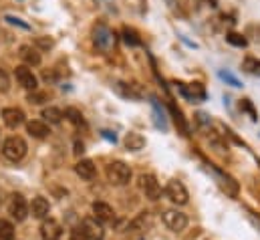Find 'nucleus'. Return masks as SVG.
I'll list each match as a JSON object with an SVG mask.
<instances>
[{
	"mask_svg": "<svg viewBox=\"0 0 260 240\" xmlns=\"http://www.w3.org/2000/svg\"><path fill=\"white\" fill-rule=\"evenodd\" d=\"M93 43L95 47L101 51V53H109L115 49L117 45V35L103 22H99L95 28H93Z\"/></svg>",
	"mask_w": 260,
	"mask_h": 240,
	"instance_id": "nucleus-1",
	"label": "nucleus"
},
{
	"mask_svg": "<svg viewBox=\"0 0 260 240\" xmlns=\"http://www.w3.org/2000/svg\"><path fill=\"white\" fill-rule=\"evenodd\" d=\"M26 141L18 135H10L4 139L2 143V156L8 160V162H20L24 156H26Z\"/></svg>",
	"mask_w": 260,
	"mask_h": 240,
	"instance_id": "nucleus-2",
	"label": "nucleus"
},
{
	"mask_svg": "<svg viewBox=\"0 0 260 240\" xmlns=\"http://www.w3.org/2000/svg\"><path fill=\"white\" fill-rule=\"evenodd\" d=\"M107 180L113 186H125L131 180V168L125 162H111L107 166Z\"/></svg>",
	"mask_w": 260,
	"mask_h": 240,
	"instance_id": "nucleus-3",
	"label": "nucleus"
},
{
	"mask_svg": "<svg viewBox=\"0 0 260 240\" xmlns=\"http://www.w3.org/2000/svg\"><path fill=\"white\" fill-rule=\"evenodd\" d=\"M176 87L182 93V97H186L190 103H202V101L208 99V93H206L202 83H182V81H178Z\"/></svg>",
	"mask_w": 260,
	"mask_h": 240,
	"instance_id": "nucleus-4",
	"label": "nucleus"
},
{
	"mask_svg": "<svg viewBox=\"0 0 260 240\" xmlns=\"http://www.w3.org/2000/svg\"><path fill=\"white\" fill-rule=\"evenodd\" d=\"M166 196H168L174 204H178V206H184V204H188V200H190V194H188L186 186L180 180L168 182V186H166Z\"/></svg>",
	"mask_w": 260,
	"mask_h": 240,
	"instance_id": "nucleus-5",
	"label": "nucleus"
},
{
	"mask_svg": "<svg viewBox=\"0 0 260 240\" xmlns=\"http://www.w3.org/2000/svg\"><path fill=\"white\" fill-rule=\"evenodd\" d=\"M113 89L123 97V99H129V101H139L145 97V91L139 83H125V81H115Z\"/></svg>",
	"mask_w": 260,
	"mask_h": 240,
	"instance_id": "nucleus-6",
	"label": "nucleus"
},
{
	"mask_svg": "<svg viewBox=\"0 0 260 240\" xmlns=\"http://www.w3.org/2000/svg\"><path fill=\"white\" fill-rule=\"evenodd\" d=\"M14 77H16V81H18V85L24 87L26 91H37L39 81H37V75L32 73L30 67H26V65H18V67L14 69Z\"/></svg>",
	"mask_w": 260,
	"mask_h": 240,
	"instance_id": "nucleus-7",
	"label": "nucleus"
},
{
	"mask_svg": "<svg viewBox=\"0 0 260 240\" xmlns=\"http://www.w3.org/2000/svg\"><path fill=\"white\" fill-rule=\"evenodd\" d=\"M139 186H141V192L145 194V198H149V200H159L161 198V186H159V182L155 176H151V174H143L141 178H139Z\"/></svg>",
	"mask_w": 260,
	"mask_h": 240,
	"instance_id": "nucleus-8",
	"label": "nucleus"
},
{
	"mask_svg": "<svg viewBox=\"0 0 260 240\" xmlns=\"http://www.w3.org/2000/svg\"><path fill=\"white\" fill-rule=\"evenodd\" d=\"M164 224L174 232H182L188 226V216L180 210H166L164 212Z\"/></svg>",
	"mask_w": 260,
	"mask_h": 240,
	"instance_id": "nucleus-9",
	"label": "nucleus"
},
{
	"mask_svg": "<svg viewBox=\"0 0 260 240\" xmlns=\"http://www.w3.org/2000/svg\"><path fill=\"white\" fill-rule=\"evenodd\" d=\"M79 228L83 230L87 240H103V236H105V230L97 218H85Z\"/></svg>",
	"mask_w": 260,
	"mask_h": 240,
	"instance_id": "nucleus-10",
	"label": "nucleus"
},
{
	"mask_svg": "<svg viewBox=\"0 0 260 240\" xmlns=\"http://www.w3.org/2000/svg\"><path fill=\"white\" fill-rule=\"evenodd\" d=\"M8 212H10V216L14 220L22 222L28 216V204H26V200L20 194H14L12 200H10V204H8Z\"/></svg>",
	"mask_w": 260,
	"mask_h": 240,
	"instance_id": "nucleus-11",
	"label": "nucleus"
},
{
	"mask_svg": "<svg viewBox=\"0 0 260 240\" xmlns=\"http://www.w3.org/2000/svg\"><path fill=\"white\" fill-rule=\"evenodd\" d=\"M2 121L6 127L16 129L18 125L24 123V111L18 107H6V109H2Z\"/></svg>",
	"mask_w": 260,
	"mask_h": 240,
	"instance_id": "nucleus-12",
	"label": "nucleus"
},
{
	"mask_svg": "<svg viewBox=\"0 0 260 240\" xmlns=\"http://www.w3.org/2000/svg\"><path fill=\"white\" fill-rule=\"evenodd\" d=\"M41 236H43V240H59L63 236V226L55 218H49L41 226Z\"/></svg>",
	"mask_w": 260,
	"mask_h": 240,
	"instance_id": "nucleus-13",
	"label": "nucleus"
},
{
	"mask_svg": "<svg viewBox=\"0 0 260 240\" xmlns=\"http://www.w3.org/2000/svg\"><path fill=\"white\" fill-rule=\"evenodd\" d=\"M168 109H170V115H172V119H174V123H176V127L184 133V135H188L190 133V125H188V121H186V117H184V113H182V109L176 105V101H168Z\"/></svg>",
	"mask_w": 260,
	"mask_h": 240,
	"instance_id": "nucleus-14",
	"label": "nucleus"
},
{
	"mask_svg": "<svg viewBox=\"0 0 260 240\" xmlns=\"http://www.w3.org/2000/svg\"><path fill=\"white\" fill-rule=\"evenodd\" d=\"M149 99H151V109H153V123H155V127H157V129H161V131H168L166 111H164V107H161L159 99H157L155 95H151Z\"/></svg>",
	"mask_w": 260,
	"mask_h": 240,
	"instance_id": "nucleus-15",
	"label": "nucleus"
},
{
	"mask_svg": "<svg viewBox=\"0 0 260 240\" xmlns=\"http://www.w3.org/2000/svg\"><path fill=\"white\" fill-rule=\"evenodd\" d=\"M49 210H51L49 200L43 198V196L32 198V202H30V206H28V212H30L35 218H45V216H49Z\"/></svg>",
	"mask_w": 260,
	"mask_h": 240,
	"instance_id": "nucleus-16",
	"label": "nucleus"
},
{
	"mask_svg": "<svg viewBox=\"0 0 260 240\" xmlns=\"http://www.w3.org/2000/svg\"><path fill=\"white\" fill-rule=\"evenodd\" d=\"M93 214H95V218H97L99 222H113V220H115L113 208H111L109 204H105V202H95V204H93Z\"/></svg>",
	"mask_w": 260,
	"mask_h": 240,
	"instance_id": "nucleus-17",
	"label": "nucleus"
},
{
	"mask_svg": "<svg viewBox=\"0 0 260 240\" xmlns=\"http://www.w3.org/2000/svg\"><path fill=\"white\" fill-rule=\"evenodd\" d=\"M18 57L24 61L26 67H37V65H41V55H39V51L32 49L30 45H22V47L18 49Z\"/></svg>",
	"mask_w": 260,
	"mask_h": 240,
	"instance_id": "nucleus-18",
	"label": "nucleus"
},
{
	"mask_svg": "<svg viewBox=\"0 0 260 240\" xmlns=\"http://www.w3.org/2000/svg\"><path fill=\"white\" fill-rule=\"evenodd\" d=\"M75 172H77V176L83 178V180H93V178L97 176V168H95V164H93L91 160H81V162L75 166Z\"/></svg>",
	"mask_w": 260,
	"mask_h": 240,
	"instance_id": "nucleus-19",
	"label": "nucleus"
},
{
	"mask_svg": "<svg viewBox=\"0 0 260 240\" xmlns=\"http://www.w3.org/2000/svg\"><path fill=\"white\" fill-rule=\"evenodd\" d=\"M26 131H28L32 137H37V139H43V137H47V135L51 133L49 125H47L45 121H39V119L28 121V123H26Z\"/></svg>",
	"mask_w": 260,
	"mask_h": 240,
	"instance_id": "nucleus-20",
	"label": "nucleus"
},
{
	"mask_svg": "<svg viewBox=\"0 0 260 240\" xmlns=\"http://www.w3.org/2000/svg\"><path fill=\"white\" fill-rule=\"evenodd\" d=\"M125 147H127L129 152H139V149H143V147H145V137H143L141 133H137V131H129V133L125 135Z\"/></svg>",
	"mask_w": 260,
	"mask_h": 240,
	"instance_id": "nucleus-21",
	"label": "nucleus"
},
{
	"mask_svg": "<svg viewBox=\"0 0 260 240\" xmlns=\"http://www.w3.org/2000/svg\"><path fill=\"white\" fill-rule=\"evenodd\" d=\"M121 37H123V41H125V45H127V47H141V45H143V43H141L139 33H137L135 28H131V26H123Z\"/></svg>",
	"mask_w": 260,
	"mask_h": 240,
	"instance_id": "nucleus-22",
	"label": "nucleus"
},
{
	"mask_svg": "<svg viewBox=\"0 0 260 240\" xmlns=\"http://www.w3.org/2000/svg\"><path fill=\"white\" fill-rule=\"evenodd\" d=\"M226 41H228V45H232L236 49H246L248 47V39L242 33H236V31H230L226 35Z\"/></svg>",
	"mask_w": 260,
	"mask_h": 240,
	"instance_id": "nucleus-23",
	"label": "nucleus"
},
{
	"mask_svg": "<svg viewBox=\"0 0 260 240\" xmlns=\"http://www.w3.org/2000/svg\"><path fill=\"white\" fill-rule=\"evenodd\" d=\"M218 77H220L226 85H230V87H234V89H242V87H244V83H242L234 73H230V71H226V69L218 71Z\"/></svg>",
	"mask_w": 260,
	"mask_h": 240,
	"instance_id": "nucleus-24",
	"label": "nucleus"
},
{
	"mask_svg": "<svg viewBox=\"0 0 260 240\" xmlns=\"http://www.w3.org/2000/svg\"><path fill=\"white\" fill-rule=\"evenodd\" d=\"M63 115H65L73 125H77V127H85V125H87V123H85V117H83V113H81L79 109H75V107H67Z\"/></svg>",
	"mask_w": 260,
	"mask_h": 240,
	"instance_id": "nucleus-25",
	"label": "nucleus"
},
{
	"mask_svg": "<svg viewBox=\"0 0 260 240\" xmlns=\"http://www.w3.org/2000/svg\"><path fill=\"white\" fill-rule=\"evenodd\" d=\"M43 117L49 123H61L65 115H63V111L59 107H47V109H43Z\"/></svg>",
	"mask_w": 260,
	"mask_h": 240,
	"instance_id": "nucleus-26",
	"label": "nucleus"
},
{
	"mask_svg": "<svg viewBox=\"0 0 260 240\" xmlns=\"http://www.w3.org/2000/svg\"><path fill=\"white\" fill-rule=\"evenodd\" d=\"M242 69H244L246 73H250V75H258L260 73V59L252 57V55H248L246 59L242 61Z\"/></svg>",
	"mask_w": 260,
	"mask_h": 240,
	"instance_id": "nucleus-27",
	"label": "nucleus"
},
{
	"mask_svg": "<svg viewBox=\"0 0 260 240\" xmlns=\"http://www.w3.org/2000/svg\"><path fill=\"white\" fill-rule=\"evenodd\" d=\"M0 240H14V226L4 218H0Z\"/></svg>",
	"mask_w": 260,
	"mask_h": 240,
	"instance_id": "nucleus-28",
	"label": "nucleus"
},
{
	"mask_svg": "<svg viewBox=\"0 0 260 240\" xmlns=\"http://www.w3.org/2000/svg\"><path fill=\"white\" fill-rule=\"evenodd\" d=\"M240 109H242L252 121H258V111H256V107H254V103H252L250 99H242V101H240Z\"/></svg>",
	"mask_w": 260,
	"mask_h": 240,
	"instance_id": "nucleus-29",
	"label": "nucleus"
},
{
	"mask_svg": "<svg viewBox=\"0 0 260 240\" xmlns=\"http://www.w3.org/2000/svg\"><path fill=\"white\" fill-rule=\"evenodd\" d=\"M218 176H220V180H222V188L230 194V196H236V192H238V186H236V182L232 180L230 176H224V174H220L218 172Z\"/></svg>",
	"mask_w": 260,
	"mask_h": 240,
	"instance_id": "nucleus-30",
	"label": "nucleus"
},
{
	"mask_svg": "<svg viewBox=\"0 0 260 240\" xmlns=\"http://www.w3.org/2000/svg\"><path fill=\"white\" fill-rule=\"evenodd\" d=\"M47 99H49V95H47L45 91H30V93H28V101L35 103V105H41V103H45Z\"/></svg>",
	"mask_w": 260,
	"mask_h": 240,
	"instance_id": "nucleus-31",
	"label": "nucleus"
},
{
	"mask_svg": "<svg viewBox=\"0 0 260 240\" xmlns=\"http://www.w3.org/2000/svg\"><path fill=\"white\" fill-rule=\"evenodd\" d=\"M35 45H37L39 49L47 51V49H53L55 41H53V39H49V37H37V39H35Z\"/></svg>",
	"mask_w": 260,
	"mask_h": 240,
	"instance_id": "nucleus-32",
	"label": "nucleus"
},
{
	"mask_svg": "<svg viewBox=\"0 0 260 240\" xmlns=\"http://www.w3.org/2000/svg\"><path fill=\"white\" fill-rule=\"evenodd\" d=\"M4 20H6L8 24H12V26H18V28H22V31H28V28H30V26H28L26 22H22L20 18H16V16H12V14L4 16Z\"/></svg>",
	"mask_w": 260,
	"mask_h": 240,
	"instance_id": "nucleus-33",
	"label": "nucleus"
},
{
	"mask_svg": "<svg viewBox=\"0 0 260 240\" xmlns=\"http://www.w3.org/2000/svg\"><path fill=\"white\" fill-rule=\"evenodd\" d=\"M8 89H10V79H8L6 71H4V69H0V91H2V93H6Z\"/></svg>",
	"mask_w": 260,
	"mask_h": 240,
	"instance_id": "nucleus-34",
	"label": "nucleus"
},
{
	"mask_svg": "<svg viewBox=\"0 0 260 240\" xmlns=\"http://www.w3.org/2000/svg\"><path fill=\"white\" fill-rule=\"evenodd\" d=\"M69 240H87V236L83 234L81 228H73V230H71V238Z\"/></svg>",
	"mask_w": 260,
	"mask_h": 240,
	"instance_id": "nucleus-35",
	"label": "nucleus"
},
{
	"mask_svg": "<svg viewBox=\"0 0 260 240\" xmlns=\"http://www.w3.org/2000/svg\"><path fill=\"white\" fill-rule=\"evenodd\" d=\"M101 135H103L107 141H113V143L117 141V135H115L113 131H109V129H103V131H101Z\"/></svg>",
	"mask_w": 260,
	"mask_h": 240,
	"instance_id": "nucleus-36",
	"label": "nucleus"
},
{
	"mask_svg": "<svg viewBox=\"0 0 260 240\" xmlns=\"http://www.w3.org/2000/svg\"><path fill=\"white\" fill-rule=\"evenodd\" d=\"M196 117H198V123H202V125H208V123H212V119H210L206 113H198Z\"/></svg>",
	"mask_w": 260,
	"mask_h": 240,
	"instance_id": "nucleus-37",
	"label": "nucleus"
},
{
	"mask_svg": "<svg viewBox=\"0 0 260 240\" xmlns=\"http://www.w3.org/2000/svg\"><path fill=\"white\" fill-rule=\"evenodd\" d=\"M85 152V145L81 143V141H75V154L79 156V154H83Z\"/></svg>",
	"mask_w": 260,
	"mask_h": 240,
	"instance_id": "nucleus-38",
	"label": "nucleus"
},
{
	"mask_svg": "<svg viewBox=\"0 0 260 240\" xmlns=\"http://www.w3.org/2000/svg\"><path fill=\"white\" fill-rule=\"evenodd\" d=\"M200 2H204V4H208V6H212V8H216V6L220 4V0H200Z\"/></svg>",
	"mask_w": 260,
	"mask_h": 240,
	"instance_id": "nucleus-39",
	"label": "nucleus"
},
{
	"mask_svg": "<svg viewBox=\"0 0 260 240\" xmlns=\"http://www.w3.org/2000/svg\"><path fill=\"white\" fill-rule=\"evenodd\" d=\"M178 37H180V39H182V41H184V43H186V45H188V47H192V49H196V47H198V45H196V43H192V41H188V39H186V37H184V35H178Z\"/></svg>",
	"mask_w": 260,
	"mask_h": 240,
	"instance_id": "nucleus-40",
	"label": "nucleus"
}]
</instances>
